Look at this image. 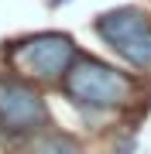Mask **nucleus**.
Instances as JSON below:
<instances>
[{
    "label": "nucleus",
    "instance_id": "nucleus-1",
    "mask_svg": "<svg viewBox=\"0 0 151 154\" xmlns=\"http://www.w3.org/2000/svg\"><path fill=\"white\" fill-rule=\"evenodd\" d=\"M62 93L90 110H113V106L131 103L134 79L100 58H76L72 69L62 75Z\"/></svg>",
    "mask_w": 151,
    "mask_h": 154
},
{
    "label": "nucleus",
    "instance_id": "nucleus-2",
    "mask_svg": "<svg viewBox=\"0 0 151 154\" xmlns=\"http://www.w3.org/2000/svg\"><path fill=\"white\" fill-rule=\"evenodd\" d=\"M96 34L134 69H151V17L137 7H117L96 17Z\"/></svg>",
    "mask_w": 151,
    "mask_h": 154
},
{
    "label": "nucleus",
    "instance_id": "nucleus-3",
    "mask_svg": "<svg viewBox=\"0 0 151 154\" xmlns=\"http://www.w3.org/2000/svg\"><path fill=\"white\" fill-rule=\"evenodd\" d=\"M76 45L69 34H58V31H45V34H34L28 41H17L11 48V62L21 72L41 79V82H62L69 69L76 62Z\"/></svg>",
    "mask_w": 151,
    "mask_h": 154
},
{
    "label": "nucleus",
    "instance_id": "nucleus-4",
    "mask_svg": "<svg viewBox=\"0 0 151 154\" xmlns=\"http://www.w3.org/2000/svg\"><path fill=\"white\" fill-rule=\"evenodd\" d=\"M48 120L41 93L21 79H0V127L7 134H34Z\"/></svg>",
    "mask_w": 151,
    "mask_h": 154
},
{
    "label": "nucleus",
    "instance_id": "nucleus-5",
    "mask_svg": "<svg viewBox=\"0 0 151 154\" xmlns=\"http://www.w3.org/2000/svg\"><path fill=\"white\" fill-rule=\"evenodd\" d=\"M34 154H79V144H76L72 137H62V134H55V137L38 140Z\"/></svg>",
    "mask_w": 151,
    "mask_h": 154
}]
</instances>
